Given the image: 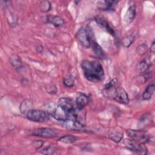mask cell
<instances>
[{"instance_id":"obj_32","label":"cell","mask_w":155,"mask_h":155,"mask_svg":"<svg viewBox=\"0 0 155 155\" xmlns=\"http://www.w3.org/2000/svg\"><path fill=\"white\" fill-rule=\"evenodd\" d=\"M36 50L37 52H38V53H41L42 51V50H43V48H42V47L41 45H38V46L36 47Z\"/></svg>"},{"instance_id":"obj_27","label":"cell","mask_w":155,"mask_h":155,"mask_svg":"<svg viewBox=\"0 0 155 155\" xmlns=\"http://www.w3.org/2000/svg\"><path fill=\"white\" fill-rule=\"evenodd\" d=\"M148 51V47L146 44L142 43L140 45H139L136 48V53L142 56L146 54V53Z\"/></svg>"},{"instance_id":"obj_8","label":"cell","mask_w":155,"mask_h":155,"mask_svg":"<svg viewBox=\"0 0 155 155\" xmlns=\"http://www.w3.org/2000/svg\"><path fill=\"white\" fill-rule=\"evenodd\" d=\"M117 80L114 78L110 81L107 84H106L102 91L103 95L107 98H113L115 94L116 90L117 88Z\"/></svg>"},{"instance_id":"obj_15","label":"cell","mask_w":155,"mask_h":155,"mask_svg":"<svg viewBox=\"0 0 155 155\" xmlns=\"http://www.w3.org/2000/svg\"><path fill=\"white\" fill-rule=\"evenodd\" d=\"M136 16V7L135 5H131L127 9L125 16L124 20L127 23H131L134 19Z\"/></svg>"},{"instance_id":"obj_4","label":"cell","mask_w":155,"mask_h":155,"mask_svg":"<svg viewBox=\"0 0 155 155\" xmlns=\"http://www.w3.org/2000/svg\"><path fill=\"white\" fill-rule=\"evenodd\" d=\"M126 131L128 136L137 142L145 144L149 142L151 140V135L144 130L128 129Z\"/></svg>"},{"instance_id":"obj_1","label":"cell","mask_w":155,"mask_h":155,"mask_svg":"<svg viewBox=\"0 0 155 155\" xmlns=\"http://www.w3.org/2000/svg\"><path fill=\"white\" fill-rule=\"evenodd\" d=\"M81 68L84 76L89 81L97 82L104 78L103 66L97 61L84 60L81 63Z\"/></svg>"},{"instance_id":"obj_12","label":"cell","mask_w":155,"mask_h":155,"mask_svg":"<svg viewBox=\"0 0 155 155\" xmlns=\"http://www.w3.org/2000/svg\"><path fill=\"white\" fill-rule=\"evenodd\" d=\"M62 125L63 127L71 130H81L84 126L73 119H67L62 121Z\"/></svg>"},{"instance_id":"obj_19","label":"cell","mask_w":155,"mask_h":155,"mask_svg":"<svg viewBox=\"0 0 155 155\" xmlns=\"http://www.w3.org/2000/svg\"><path fill=\"white\" fill-rule=\"evenodd\" d=\"M33 105V101L30 99H25L24 100L19 107L20 111L22 114H26V113L30 110H31L32 107Z\"/></svg>"},{"instance_id":"obj_6","label":"cell","mask_w":155,"mask_h":155,"mask_svg":"<svg viewBox=\"0 0 155 155\" xmlns=\"http://www.w3.org/2000/svg\"><path fill=\"white\" fill-rule=\"evenodd\" d=\"M124 143L128 150L134 153L140 154H146L147 153L144 144L137 142L131 139H125L124 140Z\"/></svg>"},{"instance_id":"obj_2","label":"cell","mask_w":155,"mask_h":155,"mask_svg":"<svg viewBox=\"0 0 155 155\" xmlns=\"http://www.w3.org/2000/svg\"><path fill=\"white\" fill-rule=\"evenodd\" d=\"M47 110L51 116L58 121H64L70 118V114L67 113L58 104H48L46 105Z\"/></svg>"},{"instance_id":"obj_24","label":"cell","mask_w":155,"mask_h":155,"mask_svg":"<svg viewBox=\"0 0 155 155\" xmlns=\"http://www.w3.org/2000/svg\"><path fill=\"white\" fill-rule=\"evenodd\" d=\"M51 3L48 1H43L41 2L39 4V8L41 12L47 13L49 12L51 9Z\"/></svg>"},{"instance_id":"obj_22","label":"cell","mask_w":155,"mask_h":155,"mask_svg":"<svg viewBox=\"0 0 155 155\" xmlns=\"http://www.w3.org/2000/svg\"><path fill=\"white\" fill-rule=\"evenodd\" d=\"M108 137L114 142L119 143L123 138V134L118 131H113L108 134Z\"/></svg>"},{"instance_id":"obj_17","label":"cell","mask_w":155,"mask_h":155,"mask_svg":"<svg viewBox=\"0 0 155 155\" xmlns=\"http://www.w3.org/2000/svg\"><path fill=\"white\" fill-rule=\"evenodd\" d=\"M91 46L93 48V51L95 53V54L101 58V59H104L105 58V54L103 50V49L102 48V47L97 44V42H96L95 41V40H93L91 42Z\"/></svg>"},{"instance_id":"obj_30","label":"cell","mask_w":155,"mask_h":155,"mask_svg":"<svg viewBox=\"0 0 155 155\" xmlns=\"http://www.w3.org/2000/svg\"><path fill=\"white\" fill-rule=\"evenodd\" d=\"M44 142L41 140H34L32 142V145L33 147L36 148V149H39L41 147H42L43 144H44Z\"/></svg>"},{"instance_id":"obj_21","label":"cell","mask_w":155,"mask_h":155,"mask_svg":"<svg viewBox=\"0 0 155 155\" xmlns=\"http://www.w3.org/2000/svg\"><path fill=\"white\" fill-rule=\"evenodd\" d=\"M150 66V65L145 61H142L137 64L136 70L139 73H144L148 70Z\"/></svg>"},{"instance_id":"obj_28","label":"cell","mask_w":155,"mask_h":155,"mask_svg":"<svg viewBox=\"0 0 155 155\" xmlns=\"http://www.w3.org/2000/svg\"><path fill=\"white\" fill-rule=\"evenodd\" d=\"M45 90L48 93L55 94L57 91V88L56 86L53 84H48L45 86Z\"/></svg>"},{"instance_id":"obj_20","label":"cell","mask_w":155,"mask_h":155,"mask_svg":"<svg viewBox=\"0 0 155 155\" xmlns=\"http://www.w3.org/2000/svg\"><path fill=\"white\" fill-rule=\"evenodd\" d=\"M155 86L153 83L148 85L142 94V97L144 100H149L154 94Z\"/></svg>"},{"instance_id":"obj_9","label":"cell","mask_w":155,"mask_h":155,"mask_svg":"<svg viewBox=\"0 0 155 155\" xmlns=\"http://www.w3.org/2000/svg\"><path fill=\"white\" fill-rule=\"evenodd\" d=\"M31 135L44 138H54L58 136V133L50 128H39L32 131Z\"/></svg>"},{"instance_id":"obj_7","label":"cell","mask_w":155,"mask_h":155,"mask_svg":"<svg viewBox=\"0 0 155 155\" xmlns=\"http://www.w3.org/2000/svg\"><path fill=\"white\" fill-rule=\"evenodd\" d=\"M58 104L67 113L71 114L76 109L75 102L70 97H61L58 100Z\"/></svg>"},{"instance_id":"obj_18","label":"cell","mask_w":155,"mask_h":155,"mask_svg":"<svg viewBox=\"0 0 155 155\" xmlns=\"http://www.w3.org/2000/svg\"><path fill=\"white\" fill-rule=\"evenodd\" d=\"M9 61L12 67L16 70H19L23 67L21 58L16 54H12L9 58Z\"/></svg>"},{"instance_id":"obj_5","label":"cell","mask_w":155,"mask_h":155,"mask_svg":"<svg viewBox=\"0 0 155 155\" xmlns=\"http://www.w3.org/2000/svg\"><path fill=\"white\" fill-rule=\"evenodd\" d=\"M91 31L89 29H85L82 28L79 29L76 34V38L82 45L86 48L91 47V41L94 40L93 35H91Z\"/></svg>"},{"instance_id":"obj_23","label":"cell","mask_w":155,"mask_h":155,"mask_svg":"<svg viewBox=\"0 0 155 155\" xmlns=\"http://www.w3.org/2000/svg\"><path fill=\"white\" fill-rule=\"evenodd\" d=\"M77 138L73 135H65L59 139V141L64 143H73L76 142Z\"/></svg>"},{"instance_id":"obj_29","label":"cell","mask_w":155,"mask_h":155,"mask_svg":"<svg viewBox=\"0 0 155 155\" xmlns=\"http://www.w3.org/2000/svg\"><path fill=\"white\" fill-rule=\"evenodd\" d=\"M54 151L55 150L51 146H49V147H47L44 148L42 150V151H41V153L43 154H52L54 153Z\"/></svg>"},{"instance_id":"obj_31","label":"cell","mask_w":155,"mask_h":155,"mask_svg":"<svg viewBox=\"0 0 155 155\" xmlns=\"http://www.w3.org/2000/svg\"><path fill=\"white\" fill-rule=\"evenodd\" d=\"M150 51L153 53L155 51V42L154 41L152 42L151 46H150Z\"/></svg>"},{"instance_id":"obj_13","label":"cell","mask_w":155,"mask_h":155,"mask_svg":"<svg viewBox=\"0 0 155 155\" xmlns=\"http://www.w3.org/2000/svg\"><path fill=\"white\" fill-rule=\"evenodd\" d=\"M90 102L89 97L85 93H78L76 99V105L78 109L83 110Z\"/></svg>"},{"instance_id":"obj_25","label":"cell","mask_w":155,"mask_h":155,"mask_svg":"<svg viewBox=\"0 0 155 155\" xmlns=\"http://www.w3.org/2000/svg\"><path fill=\"white\" fill-rule=\"evenodd\" d=\"M134 41V36L133 35H129L123 38V39L122 40V44L124 47L126 48H128L133 44Z\"/></svg>"},{"instance_id":"obj_16","label":"cell","mask_w":155,"mask_h":155,"mask_svg":"<svg viewBox=\"0 0 155 155\" xmlns=\"http://www.w3.org/2000/svg\"><path fill=\"white\" fill-rule=\"evenodd\" d=\"M47 22L51 24L56 27H60L64 24V19L59 16L50 15L47 16Z\"/></svg>"},{"instance_id":"obj_11","label":"cell","mask_w":155,"mask_h":155,"mask_svg":"<svg viewBox=\"0 0 155 155\" xmlns=\"http://www.w3.org/2000/svg\"><path fill=\"white\" fill-rule=\"evenodd\" d=\"M95 21L96 22L103 28H104L108 33H109L111 35L115 36H116V32L111 27V26L110 25L108 22L106 20L105 18H104L103 16H97L95 17Z\"/></svg>"},{"instance_id":"obj_3","label":"cell","mask_w":155,"mask_h":155,"mask_svg":"<svg viewBox=\"0 0 155 155\" xmlns=\"http://www.w3.org/2000/svg\"><path fill=\"white\" fill-rule=\"evenodd\" d=\"M26 117L33 122L42 123L50 119V114L46 110L31 109L26 113Z\"/></svg>"},{"instance_id":"obj_10","label":"cell","mask_w":155,"mask_h":155,"mask_svg":"<svg viewBox=\"0 0 155 155\" xmlns=\"http://www.w3.org/2000/svg\"><path fill=\"white\" fill-rule=\"evenodd\" d=\"M113 99L122 104H128L130 102L127 93L123 88L120 87H117L115 94L113 97Z\"/></svg>"},{"instance_id":"obj_14","label":"cell","mask_w":155,"mask_h":155,"mask_svg":"<svg viewBox=\"0 0 155 155\" xmlns=\"http://www.w3.org/2000/svg\"><path fill=\"white\" fill-rule=\"evenodd\" d=\"M118 2L116 1H99L97 3V7L99 9L104 11H112L114 10L115 5Z\"/></svg>"},{"instance_id":"obj_26","label":"cell","mask_w":155,"mask_h":155,"mask_svg":"<svg viewBox=\"0 0 155 155\" xmlns=\"http://www.w3.org/2000/svg\"><path fill=\"white\" fill-rule=\"evenodd\" d=\"M63 83L65 85V86H66L67 87H72L74 85L75 81L73 76H67L64 78Z\"/></svg>"}]
</instances>
